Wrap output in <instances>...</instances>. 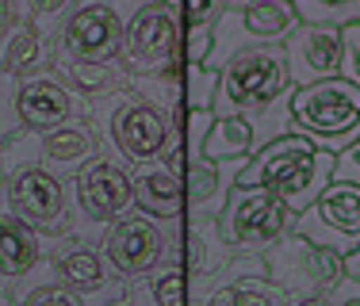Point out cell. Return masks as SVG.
<instances>
[{
  "instance_id": "36",
  "label": "cell",
  "mask_w": 360,
  "mask_h": 306,
  "mask_svg": "<svg viewBox=\"0 0 360 306\" xmlns=\"http://www.w3.org/2000/svg\"><path fill=\"white\" fill-rule=\"evenodd\" d=\"M345 306H360V302H345Z\"/></svg>"
},
{
  "instance_id": "24",
  "label": "cell",
  "mask_w": 360,
  "mask_h": 306,
  "mask_svg": "<svg viewBox=\"0 0 360 306\" xmlns=\"http://www.w3.org/2000/svg\"><path fill=\"white\" fill-rule=\"evenodd\" d=\"M188 88H192V107H211L215 104V69L207 62H195L192 65V76H188Z\"/></svg>"
},
{
  "instance_id": "16",
  "label": "cell",
  "mask_w": 360,
  "mask_h": 306,
  "mask_svg": "<svg viewBox=\"0 0 360 306\" xmlns=\"http://www.w3.org/2000/svg\"><path fill=\"white\" fill-rule=\"evenodd\" d=\"M238 12H242L245 39H257V42H284L299 27L295 0H250Z\"/></svg>"
},
{
  "instance_id": "30",
  "label": "cell",
  "mask_w": 360,
  "mask_h": 306,
  "mask_svg": "<svg viewBox=\"0 0 360 306\" xmlns=\"http://www.w3.org/2000/svg\"><path fill=\"white\" fill-rule=\"evenodd\" d=\"M15 31H20V0H0V62Z\"/></svg>"
},
{
  "instance_id": "11",
  "label": "cell",
  "mask_w": 360,
  "mask_h": 306,
  "mask_svg": "<svg viewBox=\"0 0 360 306\" xmlns=\"http://www.w3.org/2000/svg\"><path fill=\"white\" fill-rule=\"evenodd\" d=\"M104 257L123 276H142L161 260V230L150 218H119L104 237Z\"/></svg>"
},
{
  "instance_id": "25",
  "label": "cell",
  "mask_w": 360,
  "mask_h": 306,
  "mask_svg": "<svg viewBox=\"0 0 360 306\" xmlns=\"http://www.w3.org/2000/svg\"><path fill=\"white\" fill-rule=\"evenodd\" d=\"M153 299L158 306H188V284H184V272H165L153 287Z\"/></svg>"
},
{
  "instance_id": "17",
  "label": "cell",
  "mask_w": 360,
  "mask_h": 306,
  "mask_svg": "<svg viewBox=\"0 0 360 306\" xmlns=\"http://www.w3.org/2000/svg\"><path fill=\"white\" fill-rule=\"evenodd\" d=\"M131 192H134V199L142 203V211L146 215H180V207H184V184H180V176L173 173V168H161V165H153V168H142L139 176L131 180Z\"/></svg>"
},
{
  "instance_id": "7",
  "label": "cell",
  "mask_w": 360,
  "mask_h": 306,
  "mask_svg": "<svg viewBox=\"0 0 360 306\" xmlns=\"http://www.w3.org/2000/svg\"><path fill=\"white\" fill-rule=\"evenodd\" d=\"M62 46L77 62H111L123 50V12L108 0H84L65 20Z\"/></svg>"
},
{
  "instance_id": "33",
  "label": "cell",
  "mask_w": 360,
  "mask_h": 306,
  "mask_svg": "<svg viewBox=\"0 0 360 306\" xmlns=\"http://www.w3.org/2000/svg\"><path fill=\"white\" fill-rule=\"evenodd\" d=\"M73 0H31V12L35 15H62Z\"/></svg>"
},
{
  "instance_id": "12",
  "label": "cell",
  "mask_w": 360,
  "mask_h": 306,
  "mask_svg": "<svg viewBox=\"0 0 360 306\" xmlns=\"http://www.w3.org/2000/svg\"><path fill=\"white\" fill-rule=\"evenodd\" d=\"M111 131H115V146L123 149L127 161H153V157H161V149L169 142L165 119L150 104H127L115 115Z\"/></svg>"
},
{
  "instance_id": "29",
  "label": "cell",
  "mask_w": 360,
  "mask_h": 306,
  "mask_svg": "<svg viewBox=\"0 0 360 306\" xmlns=\"http://www.w3.org/2000/svg\"><path fill=\"white\" fill-rule=\"evenodd\" d=\"M70 73L77 76V81L84 84L89 92H96V88H108V81H111V69H108V62H73L70 65Z\"/></svg>"
},
{
  "instance_id": "13",
  "label": "cell",
  "mask_w": 360,
  "mask_h": 306,
  "mask_svg": "<svg viewBox=\"0 0 360 306\" xmlns=\"http://www.w3.org/2000/svg\"><path fill=\"white\" fill-rule=\"evenodd\" d=\"M272 265H276L280 279L288 276H311L319 287H338L341 279H345V257H341L338 249H326V245H314L311 237L299 234L295 241H284L276 249V257H272Z\"/></svg>"
},
{
  "instance_id": "6",
  "label": "cell",
  "mask_w": 360,
  "mask_h": 306,
  "mask_svg": "<svg viewBox=\"0 0 360 306\" xmlns=\"http://www.w3.org/2000/svg\"><path fill=\"white\" fill-rule=\"evenodd\" d=\"M176 8L169 0H150L134 12L131 27L123 31V58L131 69L142 73H161L176 62Z\"/></svg>"
},
{
  "instance_id": "5",
  "label": "cell",
  "mask_w": 360,
  "mask_h": 306,
  "mask_svg": "<svg viewBox=\"0 0 360 306\" xmlns=\"http://www.w3.org/2000/svg\"><path fill=\"white\" fill-rule=\"evenodd\" d=\"M299 234L311 237L314 245L338 249L341 257H345V253L360 241V188L356 184L330 180L319 199H314L311 207H303Z\"/></svg>"
},
{
  "instance_id": "4",
  "label": "cell",
  "mask_w": 360,
  "mask_h": 306,
  "mask_svg": "<svg viewBox=\"0 0 360 306\" xmlns=\"http://www.w3.org/2000/svg\"><path fill=\"white\" fill-rule=\"evenodd\" d=\"M291 222V207L269 188H234L222 211L226 241L242 249H261L272 245Z\"/></svg>"
},
{
  "instance_id": "19",
  "label": "cell",
  "mask_w": 360,
  "mask_h": 306,
  "mask_svg": "<svg viewBox=\"0 0 360 306\" xmlns=\"http://www.w3.org/2000/svg\"><path fill=\"white\" fill-rule=\"evenodd\" d=\"M253 149V119L245 112L215 115L207 138H203V157L226 161V157H250Z\"/></svg>"
},
{
  "instance_id": "14",
  "label": "cell",
  "mask_w": 360,
  "mask_h": 306,
  "mask_svg": "<svg viewBox=\"0 0 360 306\" xmlns=\"http://www.w3.org/2000/svg\"><path fill=\"white\" fill-rule=\"evenodd\" d=\"M15 107H20V119L35 131H54L62 126L73 112L70 88L62 81H50V76H35V81H23L20 92H15Z\"/></svg>"
},
{
  "instance_id": "3",
  "label": "cell",
  "mask_w": 360,
  "mask_h": 306,
  "mask_svg": "<svg viewBox=\"0 0 360 306\" xmlns=\"http://www.w3.org/2000/svg\"><path fill=\"white\" fill-rule=\"evenodd\" d=\"M288 54L272 46H250L230 54L226 69L219 76V96L211 104L215 115H234V112H253V107L276 104L288 88Z\"/></svg>"
},
{
  "instance_id": "15",
  "label": "cell",
  "mask_w": 360,
  "mask_h": 306,
  "mask_svg": "<svg viewBox=\"0 0 360 306\" xmlns=\"http://www.w3.org/2000/svg\"><path fill=\"white\" fill-rule=\"evenodd\" d=\"M42 157H46L50 168H58V176L62 173H81V168L96 157V134H92L89 126H81V123H62V126H54V131L46 134Z\"/></svg>"
},
{
  "instance_id": "8",
  "label": "cell",
  "mask_w": 360,
  "mask_h": 306,
  "mask_svg": "<svg viewBox=\"0 0 360 306\" xmlns=\"http://www.w3.org/2000/svg\"><path fill=\"white\" fill-rule=\"evenodd\" d=\"M284 42L288 76L295 81V88L341 73V27H333V23H303Z\"/></svg>"
},
{
  "instance_id": "34",
  "label": "cell",
  "mask_w": 360,
  "mask_h": 306,
  "mask_svg": "<svg viewBox=\"0 0 360 306\" xmlns=\"http://www.w3.org/2000/svg\"><path fill=\"white\" fill-rule=\"evenodd\" d=\"M345 276H349V279H356V284H360V241H356L353 249L345 253Z\"/></svg>"
},
{
  "instance_id": "28",
  "label": "cell",
  "mask_w": 360,
  "mask_h": 306,
  "mask_svg": "<svg viewBox=\"0 0 360 306\" xmlns=\"http://www.w3.org/2000/svg\"><path fill=\"white\" fill-rule=\"evenodd\" d=\"M226 12V0H184V23L188 27H211Z\"/></svg>"
},
{
  "instance_id": "31",
  "label": "cell",
  "mask_w": 360,
  "mask_h": 306,
  "mask_svg": "<svg viewBox=\"0 0 360 306\" xmlns=\"http://www.w3.org/2000/svg\"><path fill=\"white\" fill-rule=\"evenodd\" d=\"M222 306H276V299H269L261 287H234L222 295Z\"/></svg>"
},
{
  "instance_id": "27",
  "label": "cell",
  "mask_w": 360,
  "mask_h": 306,
  "mask_svg": "<svg viewBox=\"0 0 360 306\" xmlns=\"http://www.w3.org/2000/svg\"><path fill=\"white\" fill-rule=\"evenodd\" d=\"M211 123H215L211 107H192L188 112V157H200L203 153V138H207Z\"/></svg>"
},
{
  "instance_id": "20",
  "label": "cell",
  "mask_w": 360,
  "mask_h": 306,
  "mask_svg": "<svg viewBox=\"0 0 360 306\" xmlns=\"http://www.w3.org/2000/svg\"><path fill=\"white\" fill-rule=\"evenodd\" d=\"M58 272L62 279L73 287V291H100L108 284V272H104V260L96 257L92 249H62L58 253Z\"/></svg>"
},
{
  "instance_id": "23",
  "label": "cell",
  "mask_w": 360,
  "mask_h": 306,
  "mask_svg": "<svg viewBox=\"0 0 360 306\" xmlns=\"http://www.w3.org/2000/svg\"><path fill=\"white\" fill-rule=\"evenodd\" d=\"M341 76L360 84V20L341 27Z\"/></svg>"
},
{
  "instance_id": "26",
  "label": "cell",
  "mask_w": 360,
  "mask_h": 306,
  "mask_svg": "<svg viewBox=\"0 0 360 306\" xmlns=\"http://www.w3.org/2000/svg\"><path fill=\"white\" fill-rule=\"evenodd\" d=\"M330 180L356 184V188H360V138L349 142L345 149H338V157H333V176H330Z\"/></svg>"
},
{
  "instance_id": "22",
  "label": "cell",
  "mask_w": 360,
  "mask_h": 306,
  "mask_svg": "<svg viewBox=\"0 0 360 306\" xmlns=\"http://www.w3.org/2000/svg\"><path fill=\"white\" fill-rule=\"evenodd\" d=\"M39 62H42V35L35 23H23L4 50V65H8V73H27Z\"/></svg>"
},
{
  "instance_id": "32",
  "label": "cell",
  "mask_w": 360,
  "mask_h": 306,
  "mask_svg": "<svg viewBox=\"0 0 360 306\" xmlns=\"http://www.w3.org/2000/svg\"><path fill=\"white\" fill-rule=\"evenodd\" d=\"M23 306H81V302H77L65 287H39V291L27 295Z\"/></svg>"
},
{
  "instance_id": "1",
  "label": "cell",
  "mask_w": 360,
  "mask_h": 306,
  "mask_svg": "<svg viewBox=\"0 0 360 306\" xmlns=\"http://www.w3.org/2000/svg\"><path fill=\"white\" fill-rule=\"evenodd\" d=\"M333 176V153L319 149L307 134L288 131L264 142L253 161H245L238 184L242 188H269L288 203L291 211L311 207Z\"/></svg>"
},
{
  "instance_id": "35",
  "label": "cell",
  "mask_w": 360,
  "mask_h": 306,
  "mask_svg": "<svg viewBox=\"0 0 360 306\" xmlns=\"http://www.w3.org/2000/svg\"><path fill=\"white\" fill-rule=\"evenodd\" d=\"M299 306H330L326 299H307V302H299Z\"/></svg>"
},
{
  "instance_id": "9",
  "label": "cell",
  "mask_w": 360,
  "mask_h": 306,
  "mask_svg": "<svg viewBox=\"0 0 360 306\" xmlns=\"http://www.w3.org/2000/svg\"><path fill=\"white\" fill-rule=\"evenodd\" d=\"M62 180L50 176L46 168H23L8 184V207L15 218H23L35 230H58L62 226Z\"/></svg>"
},
{
  "instance_id": "2",
  "label": "cell",
  "mask_w": 360,
  "mask_h": 306,
  "mask_svg": "<svg viewBox=\"0 0 360 306\" xmlns=\"http://www.w3.org/2000/svg\"><path fill=\"white\" fill-rule=\"evenodd\" d=\"M291 131L307 134L319 149H345L360 138V84L349 76H326L291 92Z\"/></svg>"
},
{
  "instance_id": "21",
  "label": "cell",
  "mask_w": 360,
  "mask_h": 306,
  "mask_svg": "<svg viewBox=\"0 0 360 306\" xmlns=\"http://www.w3.org/2000/svg\"><path fill=\"white\" fill-rule=\"evenodd\" d=\"M184 195L195 203L200 211L211 207V215L219 211L222 195H226V188H222V176H219V165L211 157H192L188 161V184H184Z\"/></svg>"
},
{
  "instance_id": "10",
  "label": "cell",
  "mask_w": 360,
  "mask_h": 306,
  "mask_svg": "<svg viewBox=\"0 0 360 306\" xmlns=\"http://www.w3.org/2000/svg\"><path fill=\"white\" fill-rule=\"evenodd\" d=\"M134 192L131 180L119 165L111 161H89V165L77 173V203L89 218L96 222H115L127 207H131Z\"/></svg>"
},
{
  "instance_id": "18",
  "label": "cell",
  "mask_w": 360,
  "mask_h": 306,
  "mask_svg": "<svg viewBox=\"0 0 360 306\" xmlns=\"http://www.w3.org/2000/svg\"><path fill=\"white\" fill-rule=\"evenodd\" d=\"M35 260H39L35 226H27L23 218L0 215V279L23 276Z\"/></svg>"
}]
</instances>
